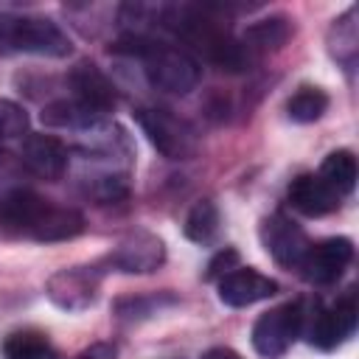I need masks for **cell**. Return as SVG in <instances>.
Returning <instances> with one entry per match:
<instances>
[{
	"instance_id": "19",
	"label": "cell",
	"mask_w": 359,
	"mask_h": 359,
	"mask_svg": "<svg viewBox=\"0 0 359 359\" xmlns=\"http://www.w3.org/2000/svg\"><path fill=\"white\" fill-rule=\"evenodd\" d=\"M3 356L6 359H59L48 337L39 331H14L3 342Z\"/></svg>"
},
{
	"instance_id": "11",
	"label": "cell",
	"mask_w": 359,
	"mask_h": 359,
	"mask_svg": "<svg viewBox=\"0 0 359 359\" xmlns=\"http://www.w3.org/2000/svg\"><path fill=\"white\" fill-rule=\"evenodd\" d=\"M20 160L39 180H62L67 171V146L53 135H28L22 140Z\"/></svg>"
},
{
	"instance_id": "26",
	"label": "cell",
	"mask_w": 359,
	"mask_h": 359,
	"mask_svg": "<svg viewBox=\"0 0 359 359\" xmlns=\"http://www.w3.org/2000/svg\"><path fill=\"white\" fill-rule=\"evenodd\" d=\"M202 359H244V356H238L233 348H210L202 353Z\"/></svg>"
},
{
	"instance_id": "6",
	"label": "cell",
	"mask_w": 359,
	"mask_h": 359,
	"mask_svg": "<svg viewBox=\"0 0 359 359\" xmlns=\"http://www.w3.org/2000/svg\"><path fill=\"white\" fill-rule=\"evenodd\" d=\"M261 244L275 258V264H280L286 269L300 266L303 255L311 247L306 230L297 222H292L286 213H280V210L261 222Z\"/></svg>"
},
{
	"instance_id": "14",
	"label": "cell",
	"mask_w": 359,
	"mask_h": 359,
	"mask_svg": "<svg viewBox=\"0 0 359 359\" xmlns=\"http://www.w3.org/2000/svg\"><path fill=\"white\" fill-rule=\"evenodd\" d=\"M292 34H294L292 20L283 14H272V17H264V20H255L252 25H247V31L241 34V45L252 56L275 53L292 39Z\"/></svg>"
},
{
	"instance_id": "21",
	"label": "cell",
	"mask_w": 359,
	"mask_h": 359,
	"mask_svg": "<svg viewBox=\"0 0 359 359\" xmlns=\"http://www.w3.org/2000/svg\"><path fill=\"white\" fill-rule=\"evenodd\" d=\"M177 303L174 294H151V297H123L115 303V314L123 320H135V317H149L157 314L163 306Z\"/></svg>"
},
{
	"instance_id": "12",
	"label": "cell",
	"mask_w": 359,
	"mask_h": 359,
	"mask_svg": "<svg viewBox=\"0 0 359 359\" xmlns=\"http://www.w3.org/2000/svg\"><path fill=\"white\" fill-rule=\"evenodd\" d=\"M50 202L31 188H11L0 196V227L8 233H31Z\"/></svg>"
},
{
	"instance_id": "9",
	"label": "cell",
	"mask_w": 359,
	"mask_h": 359,
	"mask_svg": "<svg viewBox=\"0 0 359 359\" xmlns=\"http://www.w3.org/2000/svg\"><path fill=\"white\" fill-rule=\"evenodd\" d=\"M67 84H70L76 101H79L84 109L95 112V115H104V112H109V109L115 107V98H118V95H115V84H112V81L107 79V73H104L95 62H90V59H81V62H76V65L70 67Z\"/></svg>"
},
{
	"instance_id": "1",
	"label": "cell",
	"mask_w": 359,
	"mask_h": 359,
	"mask_svg": "<svg viewBox=\"0 0 359 359\" xmlns=\"http://www.w3.org/2000/svg\"><path fill=\"white\" fill-rule=\"evenodd\" d=\"M115 50H126L143 62V73L154 90L185 95L199 84V65L191 53L174 45L154 42L149 36H123Z\"/></svg>"
},
{
	"instance_id": "15",
	"label": "cell",
	"mask_w": 359,
	"mask_h": 359,
	"mask_svg": "<svg viewBox=\"0 0 359 359\" xmlns=\"http://www.w3.org/2000/svg\"><path fill=\"white\" fill-rule=\"evenodd\" d=\"M84 230V216L76 208H59V205H48L45 213L39 216V222L34 224V230L28 233L36 241L53 244V241H67L76 238Z\"/></svg>"
},
{
	"instance_id": "3",
	"label": "cell",
	"mask_w": 359,
	"mask_h": 359,
	"mask_svg": "<svg viewBox=\"0 0 359 359\" xmlns=\"http://www.w3.org/2000/svg\"><path fill=\"white\" fill-rule=\"evenodd\" d=\"M356 331V297L345 292L334 306H317L314 311L303 309V334L320 351H334Z\"/></svg>"
},
{
	"instance_id": "16",
	"label": "cell",
	"mask_w": 359,
	"mask_h": 359,
	"mask_svg": "<svg viewBox=\"0 0 359 359\" xmlns=\"http://www.w3.org/2000/svg\"><path fill=\"white\" fill-rule=\"evenodd\" d=\"M328 50L331 56L351 73L359 53V25H356V6H351L342 17L334 20L328 28Z\"/></svg>"
},
{
	"instance_id": "27",
	"label": "cell",
	"mask_w": 359,
	"mask_h": 359,
	"mask_svg": "<svg viewBox=\"0 0 359 359\" xmlns=\"http://www.w3.org/2000/svg\"><path fill=\"white\" fill-rule=\"evenodd\" d=\"M0 154H3V149H0Z\"/></svg>"
},
{
	"instance_id": "20",
	"label": "cell",
	"mask_w": 359,
	"mask_h": 359,
	"mask_svg": "<svg viewBox=\"0 0 359 359\" xmlns=\"http://www.w3.org/2000/svg\"><path fill=\"white\" fill-rule=\"evenodd\" d=\"M325 109H328V95L320 87H300L286 101V115L297 123H314L325 115Z\"/></svg>"
},
{
	"instance_id": "13",
	"label": "cell",
	"mask_w": 359,
	"mask_h": 359,
	"mask_svg": "<svg viewBox=\"0 0 359 359\" xmlns=\"http://www.w3.org/2000/svg\"><path fill=\"white\" fill-rule=\"evenodd\" d=\"M289 205L303 216H325L337 210L339 194L320 174H300L289 185Z\"/></svg>"
},
{
	"instance_id": "7",
	"label": "cell",
	"mask_w": 359,
	"mask_h": 359,
	"mask_svg": "<svg viewBox=\"0 0 359 359\" xmlns=\"http://www.w3.org/2000/svg\"><path fill=\"white\" fill-rule=\"evenodd\" d=\"M53 306L62 311H84L98 297V272L93 266H70L59 269L48 278L45 286Z\"/></svg>"
},
{
	"instance_id": "25",
	"label": "cell",
	"mask_w": 359,
	"mask_h": 359,
	"mask_svg": "<svg viewBox=\"0 0 359 359\" xmlns=\"http://www.w3.org/2000/svg\"><path fill=\"white\" fill-rule=\"evenodd\" d=\"M112 356H115V348H109V345H95V348L84 351L79 359H112Z\"/></svg>"
},
{
	"instance_id": "17",
	"label": "cell",
	"mask_w": 359,
	"mask_h": 359,
	"mask_svg": "<svg viewBox=\"0 0 359 359\" xmlns=\"http://www.w3.org/2000/svg\"><path fill=\"white\" fill-rule=\"evenodd\" d=\"M320 177H323L339 196H342V194H351L353 185H356V157H353V151H348V149L331 151V154L323 160V165H320Z\"/></svg>"
},
{
	"instance_id": "24",
	"label": "cell",
	"mask_w": 359,
	"mask_h": 359,
	"mask_svg": "<svg viewBox=\"0 0 359 359\" xmlns=\"http://www.w3.org/2000/svg\"><path fill=\"white\" fill-rule=\"evenodd\" d=\"M236 266H238V252H236L233 247H224V250H219V252L210 258L208 272H205V280H219V278H224L227 272H233Z\"/></svg>"
},
{
	"instance_id": "23",
	"label": "cell",
	"mask_w": 359,
	"mask_h": 359,
	"mask_svg": "<svg viewBox=\"0 0 359 359\" xmlns=\"http://www.w3.org/2000/svg\"><path fill=\"white\" fill-rule=\"evenodd\" d=\"M93 196L98 202H121L129 196V180L126 174H104L93 182Z\"/></svg>"
},
{
	"instance_id": "22",
	"label": "cell",
	"mask_w": 359,
	"mask_h": 359,
	"mask_svg": "<svg viewBox=\"0 0 359 359\" xmlns=\"http://www.w3.org/2000/svg\"><path fill=\"white\" fill-rule=\"evenodd\" d=\"M28 135V115L20 104L0 98V137H22Z\"/></svg>"
},
{
	"instance_id": "5",
	"label": "cell",
	"mask_w": 359,
	"mask_h": 359,
	"mask_svg": "<svg viewBox=\"0 0 359 359\" xmlns=\"http://www.w3.org/2000/svg\"><path fill=\"white\" fill-rule=\"evenodd\" d=\"M163 261H165V244L151 230H129L126 236L118 238V244L104 258L107 266L126 275L154 272L163 266Z\"/></svg>"
},
{
	"instance_id": "4",
	"label": "cell",
	"mask_w": 359,
	"mask_h": 359,
	"mask_svg": "<svg viewBox=\"0 0 359 359\" xmlns=\"http://www.w3.org/2000/svg\"><path fill=\"white\" fill-rule=\"evenodd\" d=\"M300 334H303V303L289 300V303L269 309L266 314H261L255 320L252 348L266 359H278L292 348V342Z\"/></svg>"
},
{
	"instance_id": "2",
	"label": "cell",
	"mask_w": 359,
	"mask_h": 359,
	"mask_svg": "<svg viewBox=\"0 0 359 359\" xmlns=\"http://www.w3.org/2000/svg\"><path fill=\"white\" fill-rule=\"evenodd\" d=\"M137 126L143 129L146 140L165 157V160H191L199 149V137L194 126L163 107H140L135 112Z\"/></svg>"
},
{
	"instance_id": "10",
	"label": "cell",
	"mask_w": 359,
	"mask_h": 359,
	"mask_svg": "<svg viewBox=\"0 0 359 359\" xmlns=\"http://www.w3.org/2000/svg\"><path fill=\"white\" fill-rule=\"evenodd\" d=\"M278 292V283L258 269L250 266H236L224 278H219V300L233 309H244L252 303H261Z\"/></svg>"
},
{
	"instance_id": "8",
	"label": "cell",
	"mask_w": 359,
	"mask_h": 359,
	"mask_svg": "<svg viewBox=\"0 0 359 359\" xmlns=\"http://www.w3.org/2000/svg\"><path fill=\"white\" fill-rule=\"evenodd\" d=\"M351 258H353V241L345 236H334V238H323L311 244L297 269L303 272L309 283L325 286V283H334L345 272Z\"/></svg>"
},
{
	"instance_id": "18",
	"label": "cell",
	"mask_w": 359,
	"mask_h": 359,
	"mask_svg": "<svg viewBox=\"0 0 359 359\" xmlns=\"http://www.w3.org/2000/svg\"><path fill=\"white\" fill-rule=\"evenodd\" d=\"M219 208L213 199H199L185 216V236L194 244H210L219 236Z\"/></svg>"
}]
</instances>
